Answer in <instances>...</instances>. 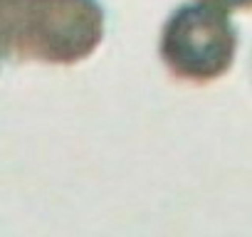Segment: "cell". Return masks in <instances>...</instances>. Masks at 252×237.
<instances>
[{
    "label": "cell",
    "mask_w": 252,
    "mask_h": 237,
    "mask_svg": "<svg viewBox=\"0 0 252 237\" xmlns=\"http://www.w3.org/2000/svg\"><path fill=\"white\" fill-rule=\"evenodd\" d=\"M104 40L99 0H18L8 25V50L20 62L77 64Z\"/></svg>",
    "instance_id": "6da1fadb"
},
{
    "label": "cell",
    "mask_w": 252,
    "mask_h": 237,
    "mask_svg": "<svg viewBox=\"0 0 252 237\" xmlns=\"http://www.w3.org/2000/svg\"><path fill=\"white\" fill-rule=\"evenodd\" d=\"M158 52L173 79L210 84L232 67L237 30L222 8L213 3H188L166 20Z\"/></svg>",
    "instance_id": "7a4b0ae2"
},
{
    "label": "cell",
    "mask_w": 252,
    "mask_h": 237,
    "mask_svg": "<svg viewBox=\"0 0 252 237\" xmlns=\"http://www.w3.org/2000/svg\"><path fill=\"white\" fill-rule=\"evenodd\" d=\"M222 10H252V0H205Z\"/></svg>",
    "instance_id": "3957f363"
},
{
    "label": "cell",
    "mask_w": 252,
    "mask_h": 237,
    "mask_svg": "<svg viewBox=\"0 0 252 237\" xmlns=\"http://www.w3.org/2000/svg\"><path fill=\"white\" fill-rule=\"evenodd\" d=\"M10 55L8 50V18L0 13V64H3V59Z\"/></svg>",
    "instance_id": "277c9868"
}]
</instances>
